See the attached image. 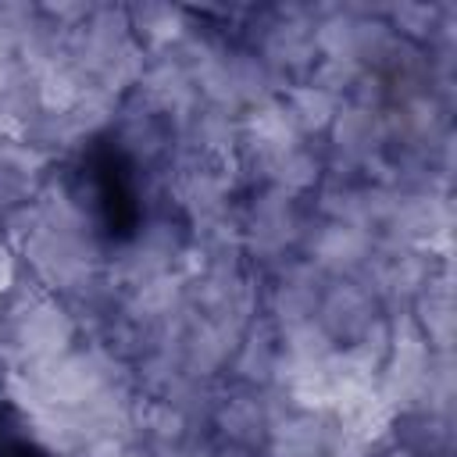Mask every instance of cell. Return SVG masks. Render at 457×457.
Instances as JSON below:
<instances>
[{"mask_svg": "<svg viewBox=\"0 0 457 457\" xmlns=\"http://www.w3.org/2000/svg\"><path fill=\"white\" fill-rule=\"evenodd\" d=\"M82 182L89 189V204L100 221V232L114 243L132 239L139 228L143 207H139V186H136V168L129 154L111 139L93 143L82 157Z\"/></svg>", "mask_w": 457, "mask_h": 457, "instance_id": "1", "label": "cell"}, {"mask_svg": "<svg viewBox=\"0 0 457 457\" xmlns=\"http://www.w3.org/2000/svg\"><path fill=\"white\" fill-rule=\"evenodd\" d=\"M0 457H54L29 436L21 414L11 403H0Z\"/></svg>", "mask_w": 457, "mask_h": 457, "instance_id": "2", "label": "cell"}]
</instances>
